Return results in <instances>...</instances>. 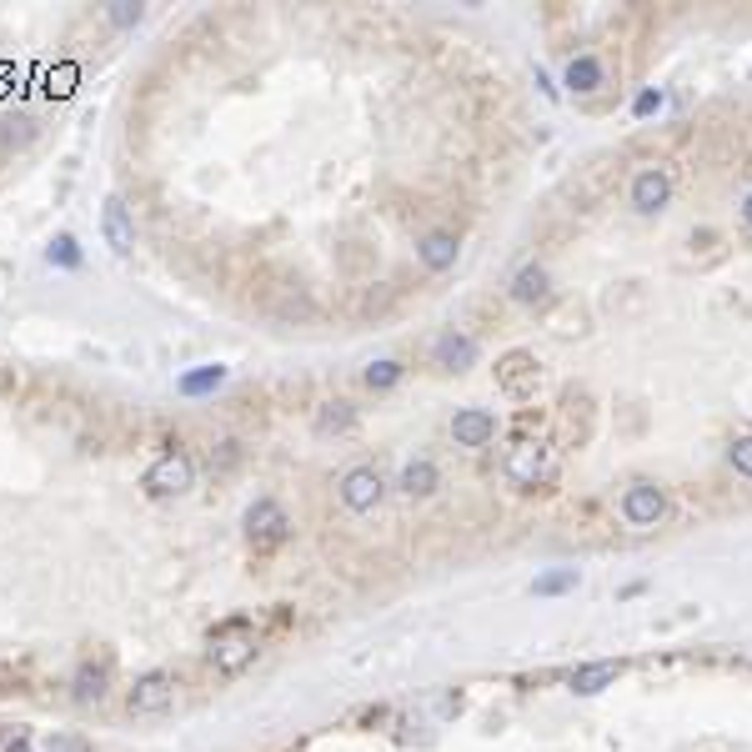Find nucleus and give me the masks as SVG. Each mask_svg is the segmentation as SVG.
I'll use <instances>...</instances> for the list:
<instances>
[{"instance_id": "1", "label": "nucleus", "mask_w": 752, "mask_h": 752, "mask_svg": "<svg viewBox=\"0 0 752 752\" xmlns=\"http://www.w3.org/2000/svg\"><path fill=\"white\" fill-rule=\"evenodd\" d=\"M256 652H261V637H256L251 617H226V622H216L211 637H206V657H211V667L226 672V677L246 672V667L256 662Z\"/></svg>"}, {"instance_id": "2", "label": "nucleus", "mask_w": 752, "mask_h": 752, "mask_svg": "<svg viewBox=\"0 0 752 752\" xmlns=\"http://www.w3.org/2000/svg\"><path fill=\"white\" fill-rule=\"evenodd\" d=\"M552 477H557V457H552L547 442H517V447L507 452V482H512V487L537 492V487H547Z\"/></svg>"}, {"instance_id": "3", "label": "nucleus", "mask_w": 752, "mask_h": 752, "mask_svg": "<svg viewBox=\"0 0 752 752\" xmlns=\"http://www.w3.org/2000/svg\"><path fill=\"white\" fill-rule=\"evenodd\" d=\"M141 487H146V497H186V492L196 487V462H191L181 447H171V452H161V457L146 467Z\"/></svg>"}, {"instance_id": "4", "label": "nucleus", "mask_w": 752, "mask_h": 752, "mask_svg": "<svg viewBox=\"0 0 752 752\" xmlns=\"http://www.w3.org/2000/svg\"><path fill=\"white\" fill-rule=\"evenodd\" d=\"M336 497H341V507H346V512L366 517V512H376V507H382V497H387V482H382V472H376V467L356 462V467H346V472L336 477Z\"/></svg>"}, {"instance_id": "5", "label": "nucleus", "mask_w": 752, "mask_h": 752, "mask_svg": "<svg viewBox=\"0 0 752 752\" xmlns=\"http://www.w3.org/2000/svg\"><path fill=\"white\" fill-rule=\"evenodd\" d=\"M246 542L256 547V552H271V547H281L286 537H291V517H286V507L276 502V497H256L251 507H246Z\"/></svg>"}, {"instance_id": "6", "label": "nucleus", "mask_w": 752, "mask_h": 752, "mask_svg": "<svg viewBox=\"0 0 752 752\" xmlns=\"http://www.w3.org/2000/svg\"><path fill=\"white\" fill-rule=\"evenodd\" d=\"M176 672H166V667H151V672H141L136 682H131V692H126V707L136 712V717H161L171 702H176Z\"/></svg>"}, {"instance_id": "7", "label": "nucleus", "mask_w": 752, "mask_h": 752, "mask_svg": "<svg viewBox=\"0 0 752 752\" xmlns=\"http://www.w3.org/2000/svg\"><path fill=\"white\" fill-rule=\"evenodd\" d=\"M617 512H622L627 527H657V522L667 517V492H662L657 482H632V487L622 492Z\"/></svg>"}, {"instance_id": "8", "label": "nucleus", "mask_w": 752, "mask_h": 752, "mask_svg": "<svg viewBox=\"0 0 752 752\" xmlns=\"http://www.w3.org/2000/svg\"><path fill=\"white\" fill-rule=\"evenodd\" d=\"M627 201H632L637 216H657V211L672 201V171H667V166H642V171L632 176Z\"/></svg>"}, {"instance_id": "9", "label": "nucleus", "mask_w": 752, "mask_h": 752, "mask_svg": "<svg viewBox=\"0 0 752 752\" xmlns=\"http://www.w3.org/2000/svg\"><path fill=\"white\" fill-rule=\"evenodd\" d=\"M101 236H106V246L116 256L136 251V216H131V206L121 196H106V206H101Z\"/></svg>"}, {"instance_id": "10", "label": "nucleus", "mask_w": 752, "mask_h": 752, "mask_svg": "<svg viewBox=\"0 0 752 752\" xmlns=\"http://www.w3.org/2000/svg\"><path fill=\"white\" fill-rule=\"evenodd\" d=\"M492 437H497V417H492L487 407H462V412L452 417V442H457V447L477 452V447H487Z\"/></svg>"}, {"instance_id": "11", "label": "nucleus", "mask_w": 752, "mask_h": 752, "mask_svg": "<svg viewBox=\"0 0 752 752\" xmlns=\"http://www.w3.org/2000/svg\"><path fill=\"white\" fill-rule=\"evenodd\" d=\"M477 341L467 336V331H442L437 341H432V361L442 366V371H472L477 366Z\"/></svg>"}, {"instance_id": "12", "label": "nucleus", "mask_w": 752, "mask_h": 752, "mask_svg": "<svg viewBox=\"0 0 752 752\" xmlns=\"http://www.w3.org/2000/svg\"><path fill=\"white\" fill-rule=\"evenodd\" d=\"M457 256H462V241H457L452 231H427V236L417 241V261H422L427 271H452Z\"/></svg>"}, {"instance_id": "13", "label": "nucleus", "mask_w": 752, "mask_h": 752, "mask_svg": "<svg viewBox=\"0 0 752 752\" xmlns=\"http://www.w3.org/2000/svg\"><path fill=\"white\" fill-rule=\"evenodd\" d=\"M512 301L517 306H542L547 296H552V276H547V266H537V261H527L517 276H512Z\"/></svg>"}, {"instance_id": "14", "label": "nucleus", "mask_w": 752, "mask_h": 752, "mask_svg": "<svg viewBox=\"0 0 752 752\" xmlns=\"http://www.w3.org/2000/svg\"><path fill=\"white\" fill-rule=\"evenodd\" d=\"M397 487H402V497L422 502V497H432V492L442 487V472H437V462H432V457H412V462L402 467Z\"/></svg>"}, {"instance_id": "15", "label": "nucleus", "mask_w": 752, "mask_h": 752, "mask_svg": "<svg viewBox=\"0 0 752 752\" xmlns=\"http://www.w3.org/2000/svg\"><path fill=\"white\" fill-rule=\"evenodd\" d=\"M351 427H356V407H351L346 397L321 402V407H316V417H311V432H316V437H346Z\"/></svg>"}, {"instance_id": "16", "label": "nucleus", "mask_w": 752, "mask_h": 752, "mask_svg": "<svg viewBox=\"0 0 752 752\" xmlns=\"http://www.w3.org/2000/svg\"><path fill=\"white\" fill-rule=\"evenodd\" d=\"M497 376H502L507 397H527V392L537 387V361H532L527 351H512V356L497 366Z\"/></svg>"}, {"instance_id": "17", "label": "nucleus", "mask_w": 752, "mask_h": 752, "mask_svg": "<svg viewBox=\"0 0 752 752\" xmlns=\"http://www.w3.org/2000/svg\"><path fill=\"white\" fill-rule=\"evenodd\" d=\"M226 376H231V371H226L221 361H211V366L181 371V376H176V392H181V397H211L216 387H226Z\"/></svg>"}, {"instance_id": "18", "label": "nucleus", "mask_w": 752, "mask_h": 752, "mask_svg": "<svg viewBox=\"0 0 752 752\" xmlns=\"http://www.w3.org/2000/svg\"><path fill=\"white\" fill-rule=\"evenodd\" d=\"M622 677V662H582L577 672H572V692L577 697H597L602 687H612Z\"/></svg>"}, {"instance_id": "19", "label": "nucleus", "mask_w": 752, "mask_h": 752, "mask_svg": "<svg viewBox=\"0 0 752 752\" xmlns=\"http://www.w3.org/2000/svg\"><path fill=\"white\" fill-rule=\"evenodd\" d=\"M106 667H96V662H81L76 672H71V697L81 702V707H91V702H106Z\"/></svg>"}, {"instance_id": "20", "label": "nucleus", "mask_w": 752, "mask_h": 752, "mask_svg": "<svg viewBox=\"0 0 752 752\" xmlns=\"http://www.w3.org/2000/svg\"><path fill=\"white\" fill-rule=\"evenodd\" d=\"M562 81H567L572 91H582V96H587V91H597V86L607 81V71H602V61H597V56H572Z\"/></svg>"}, {"instance_id": "21", "label": "nucleus", "mask_w": 752, "mask_h": 752, "mask_svg": "<svg viewBox=\"0 0 752 752\" xmlns=\"http://www.w3.org/2000/svg\"><path fill=\"white\" fill-rule=\"evenodd\" d=\"M402 376H407V366H402L397 356H382V361H371V366L361 371V382H366V392H392Z\"/></svg>"}, {"instance_id": "22", "label": "nucleus", "mask_w": 752, "mask_h": 752, "mask_svg": "<svg viewBox=\"0 0 752 752\" xmlns=\"http://www.w3.org/2000/svg\"><path fill=\"white\" fill-rule=\"evenodd\" d=\"M81 241L71 236V231H61V236H51V246H46V266H56V271H81Z\"/></svg>"}, {"instance_id": "23", "label": "nucleus", "mask_w": 752, "mask_h": 752, "mask_svg": "<svg viewBox=\"0 0 752 752\" xmlns=\"http://www.w3.org/2000/svg\"><path fill=\"white\" fill-rule=\"evenodd\" d=\"M577 567H552V572H542V577H532V592L537 597H562V592H577Z\"/></svg>"}, {"instance_id": "24", "label": "nucleus", "mask_w": 752, "mask_h": 752, "mask_svg": "<svg viewBox=\"0 0 752 752\" xmlns=\"http://www.w3.org/2000/svg\"><path fill=\"white\" fill-rule=\"evenodd\" d=\"M0 141L6 146H26V141H36V121L21 111V116H6L0 121Z\"/></svg>"}, {"instance_id": "25", "label": "nucleus", "mask_w": 752, "mask_h": 752, "mask_svg": "<svg viewBox=\"0 0 752 752\" xmlns=\"http://www.w3.org/2000/svg\"><path fill=\"white\" fill-rule=\"evenodd\" d=\"M727 467H732L737 477H752V437H737V442L727 447Z\"/></svg>"}, {"instance_id": "26", "label": "nucleus", "mask_w": 752, "mask_h": 752, "mask_svg": "<svg viewBox=\"0 0 752 752\" xmlns=\"http://www.w3.org/2000/svg\"><path fill=\"white\" fill-rule=\"evenodd\" d=\"M236 462H241V447H236V442H216V447H211V472L226 477Z\"/></svg>"}, {"instance_id": "27", "label": "nucleus", "mask_w": 752, "mask_h": 752, "mask_svg": "<svg viewBox=\"0 0 752 752\" xmlns=\"http://www.w3.org/2000/svg\"><path fill=\"white\" fill-rule=\"evenodd\" d=\"M46 752H91V742L81 732H56V737H46Z\"/></svg>"}, {"instance_id": "28", "label": "nucleus", "mask_w": 752, "mask_h": 752, "mask_svg": "<svg viewBox=\"0 0 752 752\" xmlns=\"http://www.w3.org/2000/svg\"><path fill=\"white\" fill-rule=\"evenodd\" d=\"M106 16H111V26H121V31H126V26H136V21H141V6H131V0H116V6H111Z\"/></svg>"}, {"instance_id": "29", "label": "nucleus", "mask_w": 752, "mask_h": 752, "mask_svg": "<svg viewBox=\"0 0 752 752\" xmlns=\"http://www.w3.org/2000/svg\"><path fill=\"white\" fill-rule=\"evenodd\" d=\"M662 101H667V96H662L657 86H647V91L632 101V116H652V111H662Z\"/></svg>"}, {"instance_id": "30", "label": "nucleus", "mask_w": 752, "mask_h": 752, "mask_svg": "<svg viewBox=\"0 0 752 752\" xmlns=\"http://www.w3.org/2000/svg\"><path fill=\"white\" fill-rule=\"evenodd\" d=\"M0 752H31V732H26V727H16L6 742H0Z\"/></svg>"}, {"instance_id": "31", "label": "nucleus", "mask_w": 752, "mask_h": 752, "mask_svg": "<svg viewBox=\"0 0 752 752\" xmlns=\"http://www.w3.org/2000/svg\"><path fill=\"white\" fill-rule=\"evenodd\" d=\"M742 221H747V231H752V191L742 196Z\"/></svg>"}]
</instances>
